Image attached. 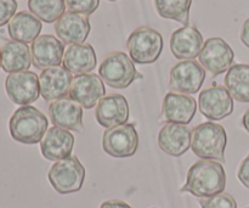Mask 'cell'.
Segmentation results:
<instances>
[{
	"label": "cell",
	"mask_w": 249,
	"mask_h": 208,
	"mask_svg": "<svg viewBox=\"0 0 249 208\" xmlns=\"http://www.w3.org/2000/svg\"><path fill=\"white\" fill-rule=\"evenodd\" d=\"M225 187L226 173L223 165L215 161L201 160L191 166L187 172L186 183L180 191L207 199L224 192Z\"/></svg>",
	"instance_id": "cell-1"
},
{
	"label": "cell",
	"mask_w": 249,
	"mask_h": 208,
	"mask_svg": "<svg viewBox=\"0 0 249 208\" xmlns=\"http://www.w3.org/2000/svg\"><path fill=\"white\" fill-rule=\"evenodd\" d=\"M48 127L49 122L45 114L31 105L18 107L9 121L11 138L24 145L40 143L48 132Z\"/></svg>",
	"instance_id": "cell-2"
},
{
	"label": "cell",
	"mask_w": 249,
	"mask_h": 208,
	"mask_svg": "<svg viewBox=\"0 0 249 208\" xmlns=\"http://www.w3.org/2000/svg\"><path fill=\"white\" fill-rule=\"evenodd\" d=\"M228 135L223 126L214 122H204L195 127L192 132L191 149L202 160L225 162Z\"/></svg>",
	"instance_id": "cell-3"
},
{
	"label": "cell",
	"mask_w": 249,
	"mask_h": 208,
	"mask_svg": "<svg viewBox=\"0 0 249 208\" xmlns=\"http://www.w3.org/2000/svg\"><path fill=\"white\" fill-rule=\"evenodd\" d=\"M85 170L78 157L71 156L65 160L57 161L51 166L48 173V179L51 187L61 195L78 192L84 184Z\"/></svg>",
	"instance_id": "cell-4"
},
{
	"label": "cell",
	"mask_w": 249,
	"mask_h": 208,
	"mask_svg": "<svg viewBox=\"0 0 249 208\" xmlns=\"http://www.w3.org/2000/svg\"><path fill=\"white\" fill-rule=\"evenodd\" d=\"M126 48L134 62L150 65L156 62L162 54V34L150 27H140L129 36Z\"/></svg>",
	"instance_id": "cell-5"
},
{
	"label": "cell",
	"mask_w": 249,
	"mask_h": 208,
	"mask_svg": "<svg viewBox=\"0 0 249 208\" xmlns=\"http://www.w3.org/2000/svg\"><path fill=\"white\" fill-rule=\"evenodd\" d=\"M101 79L114 89H125L136 79L134 61L123 51H114L104 58L99 67Z\"/></svg>",
	"instance_id": "cell-6"
},
{
	"label": "cell",
	"mask_w": 249,
	"mask_h": 208,
	"mask_svg": "<svg viewBox=\"0 0 249 208\" xmlns=\"http://www.w3.org/2000/svg\"><path fill=\"white\" fill-rule=\"evenodd\" d=\"M102 149L108 156L114 158L131 157L139 149V135L134 124L106 129L102 136Z\"/></svg>",
	"instance_id": "cell-7"
},
{
	"label": "cell",
	"mask_w": 249,
	"mask_h": 208,
	"mask_svg": "<svg viewBox=\"0 0 249 208\" xmlns=\"http://www.w3.org/2000/svg\"><path fill=\"white\" fill-rule=\"evenodd\" d=\"M206 80V70L195 60L178 62L170 70L169 89L179 94H196Z\"/></svg>",
	"instance_id": "cell-8"
},
{
	"label": "cell",
	"mask_w": 249,
	"mask_h": 208,
	"mask_svg": "<svg viewBox=\"0 0 249 208\" xmlns=\"http://www.w3.org/2000/svg\"><path fill=\"white\" fill-rule=\"evenodd\" d=\"M5 90L14 104L27 106L39 99L40 85L38 76L31 71L10 73L5 80Z\"/></svg>",
	"instance_id": "cell-9"
},
{
	"label": "cell",
	"mask_w": 249,
	"mask_h": 208,
	"mask_svg": "<svg viewBox=\"0 0 249 208\" xmlns=\"http://www.w3.org/2000/svg\"><path fill=\"white\" fill-rule=\"evenodd\" d=\"M198 57L199 63L203 66L204 70L216 77L229 71V68L232 66L235 53L224 39L215 37L204 41Z\"/></svg>",
	"instance_id": "cell-10"
},
{
	"label": "cell",
	"mask_w": 249,
	"mask_h": 208,
	"mask_svg": "<svg viewBox=\"0 0 249 208\" xmlns=\"http://www.w3.org/2000/svg\"><path fill=\"white\" fill-rule=\"evenodd\" d=\"M199 111L212 121H220L233 112V99L223 85H215L203 89L198 97Z\"/></svg>",
	"instance_id": "cell-11"
},
{
	"label": "cell",
	"mask_w": 249,
	"mask_h": 208,
	"mask_svg": "<svg viewBox=\"0 0 249 208\" xmlns=\"http://www.w3.org/2000/svg\"><path fill=\"white\" fill-rule=\"evenodd\" d=\"M105 85L101 77L92 73L75 76L70 89V97L84 109L90 110L105 96Z\"/></svg>",
	"instance_id": "cell-12"
},
{
	"label": "cell",
	"mask_w": 249,
	"mask_h": 208,
	"mask_svg": "<svg viewBox=\"0 0 249 208\" xmlns=\"http://www.w3.org/2000/svg\"><path fill=\"white\" fill-rule=\"evenodd\" d=\"M32 62L39 70L60 66L65 55V45L51 34L39 36L31 46Z\"/></svg>",
	"instance_id": "cell-13"
},
{
	"label": "cell",
	"mask_w": 249,
	"mask_h": 208,
	"mask_svg": "<svg viewBox=\"0 0 249 208\" xmlns=\"http://www.w3.org/2000/svg\"><path fill=\"white\" fill-rule=\"evenodd\" d=\"M49 116L55 127L78 133L84 131L83 107L71 97H62L51 102L49 106Z\"/></svg>",
	"instance_id": "cell-14"
},
{
	"label": "cell",
	"mask_w": 249,
	"mask_h": 208,
	"mask_svg": "<svg viewBox=\"0 0 249 208\" xmlns=\"http://www.w3.org/2000/svg\"><path fill=\"white\" fill-rule=\"evenodd\" d=\"M97 123L104 128L125 124L129 119V104L121 94H109L102 97L95 111Z\"/></svg>",
	"instance_id": "cell-15"
},
{
	"label": "cell",
	"mask_w": 249,
	"mask_h": 208,
	"mask_svg": "<svg viewBox=\"0 0 249 208\" xmlns=\"http://www.w3.org/2000/svg\"><path fill=\"white\" fill-rule=\"evenodd\" d=\"M72 80V73L68 72L65 67L56 66L46 68L39 76L41 97L46 101H55L62 97H67Z\"/></svg>",
	"instance_id": "cell-16"
},
{
	"label": "cell",
	"mask_w": 249,
	"mask_h": 208,
	"mask_svg": "<svg viewBox=\"0 0 249 208\" xmlns=\"http://www.w3.org/2000/svg\"><path fill=\"white\" fill-rule=\"evenodd\" d=\"M192 132L186 124H164L158 134V146L163 152L173 157H180L191 148Z\"/></svg>",
	"instance_id": "cell-17"
},
{
	"label": "cell",
	"mask_w": 249,
	"mask_h": 208,
	"mask_svg": "<svg viewBox=\"0 0 249 208\" xmlns=\"http://www.w3.org/2000/svg\"><path fill=\"white\" fill-rule=\"evenodd\" d=\"M74 146V136L67 129L51 127L40 141V151L44 158L49 161L65 160L71 157Z\"/></svg>",
	"instance_id": "cell-18"
},
{
	"label": "cell",
	"mask_w": 249,
	"mask_h": 208,
	"mask_svg": "<svg viewBox=\"0 0 249 208\" xmlns=\"http://www.w3.org/2000/svg\"><path fill=\"white\" fill-rule=\"evenodd\" d=\"M203 45V36L196 27L184 26L170 37V50L178 60H195Z\"/></svg>",
	"instance_id": "cell-19"
},
{
	"label": "cell",
	"mask_w": 249,
	"mask_h": 208,
	"mask_svg": "<svg viewBox=\"0 0 249 208\" xmlns=\"http://www.w3.org/2000/svg\"><path fill=\"white\" fill-rule=\"evenodd\" d=\"M196 111V100L189 95L170 92L163 99L162 117L168 123L189 124Z\"/></svg>",
	"instance_id": "cell-20"
},
{
	"label": "cell",
	"mask_w": 249,
	"mask_h": 208,
	"mask_svg": "<svg viewBox=\"0 0 249 208\" xmlns=\"http://www.w3.org/2000/svg\"><path fill=\"white\" fill-rule=\"evenodd\" d=\"M90 22L87 16L74 12H65L55 23V32L63 44H83L90 33Z\"/></svg>",
	"instance_id": "cell-21"
},
{
	"label": "cell",
	"mask_w": 249,
	"mask_h": 208,
	"mask_svg": "<svg viewBox=\"0 0 249 208\" xmlns=\"http://www.w3.org/2000/svg\"><path fill=\"white\" fill-rule=\"evenodd\" d=\"M62 63L63 67L73 75H87L96 67V53L90 44L70 45L65 51Z\"/></svg>",
	"instance_id": "cell-22"
},
{
	"label": "cell",
	"mask_w": 249,
	"mask_h": 208,
	"mask_svg": "<svg viewBox=\"0 0 249 208\" xmlns=\"http://www.w3.org/2000/svg\"><path fill=\"white\" fill-rule=\"evenodd\" d=\"M41 22L32 12L21 11L15 15L7 24V32L12 40L33 43L41 32Z\"/></svg>",
	"instance_id": "cell-23"
},
{
	"label": "cell",
	"mask_w": 249,
	"mask_h": 208,
	"mask_svg": "<svg viewBox=\"0 0 249 208\" xmlns=\"http://www.w3.org/2000/svg\"><path fill=\"white\" fill-rule=\"evenodd\" d=\"M32 65V54L28 45L21 41H5L1 48V67L7 73L28 71Z\"/></svg>",
	"instance_id": "cell-24"
},
{
	"label": "cell",
	"mask_w": 249,
	"mask_h": 208,
	"mask_svg": "<svg viewBox=\"0 0 249 208\" xmlns=\"http://www.w3.org/2000/svg\"><path fill=\"white\" fill-rule=\"evenodd\" d=\"M224 82L232 99L240 102H249V65L237 63L231 66Z\"/></svg>",
	"instance_id": "cell-25"
},
{
	"label": "cell",
	"mask_w": 249,
	"mask_h": 208,
	"mask_svg": "<svg viewBox=\"0 0 249 208\" xmlns=\"http://www.w3.org/2000/svg\"><path fill=\"white\" fill-rule=\"evenodd\" d=\"M192 0H155L158 15L163 19H174L184 26L189 24Z\"/></svg>",
	"instance_id": "cell-26"
},
{
	"label": "cell",
	"mask_w": 249,
	"mask_h": 208,
	"mask_svg": "<svg viewBox=\"0 0 249 208\" xmlns=\"http://www.w3.org/2000/svg\"><path fill=\"white\" fill-rule=\"evenodd\" d=\"M28 9L40 21L53 23L65 14L66 4L65 0H28Z\"/></svg>",
	"instance_id": "cell-27"
},
{
	"label": "cell",
	"mask_w": 249,
	"mask_h": 208,
	"mask_svg": "<svg viewBox=\"0 0 249 208\" xmlns=\"http://www.w3.org/2000/svg\"><path fill=\"white\" fill-rule=\"evenodd\" d=\"M201 208H237L236 200L228 192H220L212 197L199 200Z\"/></svg>",
	"instance_id": "cell-28"
},
{
	"label": "cell",
	"mask_w": 249,
	"mask_h": 208,
	"mask_svg": "<svg viewBox=\"0 0 249 208\" xmlns=\"http://www.w3.org/2000/svg\"><path fill=\"white\" fill-rule=\"evenodd\" d=\"M65 4L71 12L89 16L96 11L100 0H65Z\"/></svg>",
	"instance_id": "cell-29"
},
{
	"label": "cell",
	"mask_w": 249,
	"mask_h": 208,
	"mask_svg": "<svg viewBox=\"0 0 249 208\" xmlns=\"http://www.w3.org/2000/svg\"><path fill=\"white\" fill-rule=\"evenodd\" d=\"M16 0H0V27L9 23L10 19L16 15Z\"/></svg>",
	"instance_id": "cell-30"
},
{
	"label": "cell",
	"mask_w": 249,
	"mask_h": 208,
	"mask_svg": "<svg viewBox=\"0 0 249 208\" xmlns=\"http://www.w3.org/2000/svg\"><path fill=\"white\" fill-rule=\"evenodd\" d=\"M237 178L242 183V185H245L247 189H249V153L238 167Z\"/></svg>",
	"instance_id": "cell-31"
},
{
	"label": "cell",
	"mask_w": 249,
	"mask_h": 208,
	"mask_svg": "<svg viewBox=\"0 0 249 208\" xmlns=\"http://www.w3.org/2000/svg\"><path fill=\"white\" fill-rule=\"evenodd\" d=\"M100 208H133L129 206L126 202L121 201V200H109V201L104 202Z\"/></svg>",
	"instance_id": "cell-32"
},
{
	"label": "cell",
	"mask_w": 249,
	"mask_h": 208,
	"mask_svg": "<svg viewBox=\"0 0 249 208\" xmlns=\"http://www.w3.org/2000/svg\"><path fill=\"white\" fill-rule=\"evenodd\" d=\"M241 40L249 49V19H246L241 29Z\"/></svg>",
	"instance_id": "cell-33"
},
{
	"label": "cell",
	"mask_w": 249,
	"mask_h": 208,
	"mask_svg": "<svg viewBox=\"0 0 249 208\" xmlns=\"http://www.w3.org/2000/svg\"><path fill=\"white\" fill-rule=\"evenodd\" d=\"M242 126H243V128H245L246 131H247V133L249 134V109L245 112V114H243V117H242Z\"/></svg>",
	"instance_id": "cell-34"
},
{
	"label": "cell",
	"mask_w": 249,
	"mask_h": 208,
	"mask_svg": "<svg viewBox=\"0 0 249 208\" xmlns=\"http://www.w3.org/2000/svg\"><path fill=\"white\" fill-rule=\"evenodd\" d=\"M0 67H1V49H0Z\"/></svg>",
	"instance_id": "cell-35"
},
{
	"label": "cell",
	"mask_w": 249,
	"mask_h": 208,
	"mask_svg": "<svg viewBox=\"0 0 249 208\" xmlns=\"http://www.w3.org/2000/svg\"><path fill=\"white\" fill-rule=\"evenodd\" d=\"M108 1H117V0H108Z\"/></svg>",
	"instance_id": "cell-36"
},
{
	"label": "cell",
	"mask_w": 249,
	"mask_h": 208,
	"mask_svg": "<svg viewBox=\"0 0 249 208\" xmlns=\"http://www.w3.org/2000/svg\"><path fill=\"white\" fill-rule=\"evenodd\" d=\"M153 208H157V207H153Z\"/></svg>",
	"instance_id": "cell-37"
},
{
	"label": "cell",
	"mask_w": 249,
	"mask_h": 208,
	"mask_svg": "<svg viewBox=\"0 0 249 208\" xmlns=\"http://www.w3.org/2000/svg\"><path fill=\"white\" fill-rule=\"evenodd\" d=\"M247 208H249V207H247Z\"/></svg>",
	"instance_id": "cell-38"
}]
</instances>
